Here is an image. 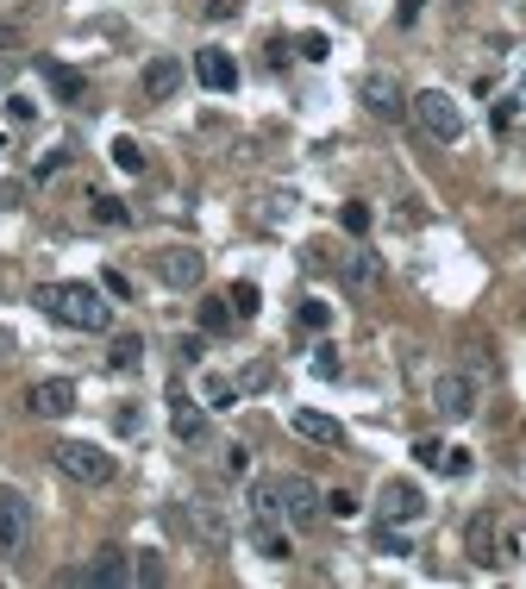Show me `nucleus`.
Segmentation results:
<instances>
[{"label":"nucleus","instance_id":"f257e3e1","mask_svg":"<svg viewBox=\"0 0 526 589\" xmlns=\"http://www.w3.org/2000/svg\"><path fill=\"white\" fill-rule=\"evenodd\" d=\"M38 308L51 314L57 326H76V333H107V301H101V289L94 282H38Z\"/></svg>","mask_w":526,"mask_h":589},{"label":"nucleus","instance_id":"f03ea898","mask_svg":"<svg viewBox=\"0 0 526 589\" xmlns=\"http://www.w3.org/2000/svg\"><path fill=\"white\" fill-rule=\"evenodd\" d=\"M408 113H414V126H420L426 138H439V145H458V138H464V107L451 101L445 88H420V94H408Z\"/></svg>","mask_w":526,"mask_h":589},{"label":"nucleus","instance_id":"7ed1b4c3","mask_svg":"<svg viewBox=\"0 0 526 589\" xmlns=\"http://www.w3.org/2000/svg\"><path fill=\"white\" fill-rule=\"evenodd\" d=\"M51 464L63 470L69 483H82V489L113 483V452H101V445H88V439H57L51 445Z\"/></svg>","mask_w":526,"mask_h":589},{"label":"nucleus","instance_id":"20e7f679","mask_svg":"<svg viewBox=\"0 0 526 589\" xmlns=\"http://www.w3.org/2000/svg\"><path fill=\"white\" fill-rule=\"evenodd\" d=\"M276 496H282V521L289 527H314L326 514V496L314 477H301V470H289V477H276Z\"/></svg>","mask_w":526,"mask_h":589},{"label":"nucleus","instance_id":"39448f33","mask_svg":"<svg viewBox=\"0 0 526 589\" xmlns=\"http://www.w3.org/2000/svg\"><path fill=\"white\" fill-rule=\"evenodd\" d=\"M182 514H188V533H195L207 552H226L232 546V521L220 514V502H213V496H188Z\"/></svg>","mask_w":526,"mask_h":589},{"label":"nucleus","instance_id":"423d86ee","mask_svg":"<svg viewBox=\"0 0 526 589\" xmlns=\"http://www.w3.org/2000/svg\"><path fill=\"white\" fill-rule=\"evenodd\" d=\"M433 414L439 420H470L476 414V376H464V370L433 376Z\"/></svg>","mask_w":526,"mask_h":589},{"label":"nucleus","instance_id":"0eeeda50","mask_svg":"<svg viewBox=\"0 0 526 589\" xmlns=\"http://www.w3.org/2000/svg\"><path fill=\"white\" fill-rule=\"evenodd\" d=\"M357 101H364L376 120H408V94H401V82L389 69H370V76L357 82Z\"/></svg>","mask_w":526,"mask_h":589},{"label":"nucleus","instance_id":"6e6552de","mask_svg":"<svg viewBox=\"0 0 526 589\" xmlns=\"http://www.w3.org/2000/svg\"><path fill=\"white\" fill-rule=\"evenodd\" d=\"M63 583H94V589H119V583H132V564L119 546H101L88 564H76V571H63Z\"/></svg>","mask_w":526,"mask_h":589},{"label":"nucleus","instance_id":"1a4fd4ad","mask_svg":"<svg viewBox=\"0 0 526 589\" xmlns=\"http://www.w3.org/2000/svg\"><path fill=\"white\" fill-rule=\"evenodd\" d=\"M26 408L38 420H63V414H76V383L69 376H44V383L26 389Z\"/></svg>","mask_w":526,"mask_h":589},{"label":"nucleus","instance_id":"9d476101","mask_svg":"<svg viewBox=\"0 0 526 589\" xmlns=\"http://www.w3.org/2000/svg\"><path fill=\"white\" fill-rule=\"evenodd\" d=\"M26 527H32V508L19 489H0V558H19L26 546Z\"/></svg>","mask_w":526,"mask_h":589},{"label":"nucleus","instance_id":"9b49d317","mask_svg":"<svg viewBox=\"0 0 526 589\" xmlns=\"http://www.w3.org/2000/svg\"><path fill=\"white\" fill-rule=\"evenodd\" d=\"M157 276L170 282V289H195V282L207 276V257L188 251V245H170V251H157Z\"/></svg>","mask_w":526,"mask_h":589},{"label":"nucleus","instance_id":"f8f14e48","mask_svg":"<svg viewBox=\"0 0 526 589\" xmlns=\"http://www.w3.org/2000/svg\"><path fill=\"white\" fill-rule=\"evenodd\" d=\"M426 514V496H420V483H382V521L389 527H408Z\"/></svg>","mask_w":526,"mask_h":589},{"label":"nucleus","instance_id":"ddd939ff","mask_svg":"<svg viewBox=\"0 0 526 589\" xmlns=\"http://www.w3.org/2000/svg\"><path fill=\"white\" fill-rule=\"evenodd\" d=\"M176 88H182V57H151L145 76H138V94H145V101H176Z\"/></svg>","mask_w":526,"mask_h":589},{"label":"nucleus","instance_id":"4468645a","mask_svg":"<svg viewBox=\"0 0 526 589\" xmlns=\"http://www.w3.org/2000/svg\"><path fill=\"white\" fill-rule=\"evenodd\" d=\"M170 427H176L182 445H201V439L213 433V420H207V408H195V402H188V395L176 389V395H170Z\"/></svg>","mask_w":526,"mask_h":589},{"label":"nucleus","instance_id":"2eb2a0df","mask_svg":"<svg viewBox=\"0 0 526 589\" xmlns=\"http://www.w3.org/2000/svg\"><path fill=\"white\" fill-rule=\"evenodd\" d=\"M339 276H345V289L364 295V289H376V282H382V257L357 245V251H345V257H339Z\"/></svg>","mask_w":526,"mask_h":589},{"label":"nucleus","instance_id":"dca6fc26","mask_svg":"<svg viewBox=\"0 0 526 589\" xmlns=\"http://www.w3.org/2000/svg\"><path fill=\"white\" fill-rule=\"evenodd\" d=\"M195 76L213 88V94H232L238 88V63L226 51H195Z\"/></svg>","mask_w":526,"mask_h":589},{"label":"nucleus","instance_id":"f3484780","mask_svg":"<svg viewBox=\"0 0 526 589\" xmlns=\"http://www.w3.org/2000/svg\"><path fill=\"white\" fill-rule=\"evenodd\" d=\"M289 420H295V433L314 439V445H345V427H339L332 414H320V408H295Z\"/></svg>","mask_w":526,"mask_h":589},{"label":"nucleus","instance_id":"a211bd4d","mask_svg":"<svg viewBox=\"0 0 526 589\" xmlns=\"http://www.w3.org/2000/svg\"><path fill=\"white\" fill-rule=\"evenodd\" d=\"M251 546H257V558H270V564L295 558V546H289V533H282V521H257V527H251Z\"/></svg>","mask_w":526,"mask_h":589},{"label":"nucleus","instance_id":"6ab92c4d","mask_svg":"<svg viewBox=\"0 0 526 589\" xmlns=\"http://www.w3.org/2000/svg\"><path fill=\"white\" fill-rule=\"evenodd\" d=\"M470 558L476 564H495L501 552H495V521H489V514H476V521H470Z\"/></svg>","mask_w":526,"mask_h":589},{"label":"nucleus","instance_id":"aec40b11","mask_svg":"<svg viewBox=\"0 0 526 589\" xmlns=\"http://www.w3.org/2000/svg\"><path fill=\"white\" fill-rule=\"evenodd\" d=\"M107 364H113V370H138V364H145V339H138V333H119L113 351H107Z\"/></svg>","mask_w":526,"mask_h":589},{"label":"nucleus","instance_id":"412c9836","mask_svg":"<svg viewBox=\"0 0 526 589\" xmlns=\"http://www.w3.org/2000/svg\"><path fill=\"white\" fill-rule=\"evenodd\" d=\"M88 214L101 220V226H126V220H132V207H126V201H113V195H88Z\"/></svg>","mask_w":526,"mask_h":589},{"label":"nucleus","instance_id":"4be33fe9","mask_svg":"<svg viewBox=\"0 0 526 589\" xmlns=\"http://www.w3.org/2000/svg\"><path fill=\"white\" fill-rule=\"evenodd\" d=\"M251 514H257V521H282V496H276V483H257V489H251Z\"/></svg>","mask_w":526,"mask_h":589},{"label":"nucleus","instance_id":"5701e85b","mask_svg":"<svg viewBox=\"0 0 526 589\" xmlns=\"http://www.w3.org/2000/svg\"><path fill=\"white\" fill-rule=\"evenodd\" d=\"M226 301H232V314H238V320H257V308H263V295H257V282H238V289H232Z\"/></svg>","mask_w":526,"mask_h":589},{"label":"nucleus","instance_id":"b1692460","mask_svg":"<svg viewBox=\"0 0 526 589\" xmlns=\"http://www.w3.org/2000/svg\"><path fill=\"white\" fill-rule=\"evenodd\" d=\"M113 163H119L126 176H138V170H145V151H138V138H113Z\"/></svg>","mask_w":526,"mask_h":589},{"label":"nucleus","instance_id":"393cba45","mask_svg":"<svg viewBox=\"0 0 526 589\" xmlns=\"http://www.w3.org/2000/svg\"><path fill=\"white\" fill-rule=\"evenodd\" d=\"M44 76H51V88L63 94V101H82V76H76V69H63V63H51V69H44Z\"/></svg>","mask_w":526,"mask_h":589},{"label":"nucleus","instance_id":"a878e982","mask_svg":"<svg viewBox=\"0 0 526 589\" xmlns=\"http://www.w3.org/2000/svg\"><path fill=\"white\" fill-rule=\"evenodd\" d=\"M238 402V383L232 376H207V408H232Z\"/></svg>","mask_w":526,"mask_h":589},{"label":"nucleus","instance_id":"bb28decb","mask_svg":"<svg viewBox=\"0 0 526 589\" xmlns=\"http://www.w3.org/2000/svg\"><path fill=\"white\" fill-rule=\"evenodd\" d=\"M339 220H345V232H351V239H364V232H370V207H364V201H351Z\"/></svg>","mask_w":526,"mask_h":589},{"label":"nucleus","instance_id":"cd10ccee","mask_svg":"<svg viewBox=\"0 0 526 589\" xmlns=\"http://www.w3.org/2000/svg\"><path fill=\"white\" fill-rule=\"evenodd\" d=\"M326 514H332V521H351V514H357V496H351V489H332V496H326Z\"/></svg>","mask_w":526,"mask_h":589},{"label":"nucleus","instance_id":"c85d7f7f","mask_svg":"<svg viewBox=\"0 0 526 589\" xmlns=\"http://www.w3.org/2000/svg\"><path fill=\"white\" fill-rule=\"evenodd\" d=\"M201 326H207V333H220V326H232V308H226V301H207V308H201Z\"/></svg>","mask_w":526,"mask_h":589},{"label":"nucleus","instance_id":"c756f323","mask_svg":"<svg viewBox=\"0 0 526 589\" xmlns=\"http://www.w3.org/2000/svg\"><path fill=\"white\" fill-rule=\"evenodd\" d=\"M414 458H420L426 470H445V445H439V439H420V445H414Z\"/></svg>","mask_w":526,"mask_h":589},{"label":"nucleus","instance_id":"7c9ffc66","mask_svg":"<svg viewBox=\"0 0 526 589\" xmlns=\"http://www.w3.org/2000/svg\"><path fill=\"white\" fill-rule=\"evenodd\" d=\"M138 583H163V577H170V571H163V558L157 552H145V558H138V571H132Z\"/></svg>","mask_w":526,"mask_h":589},{"label":"nucleus","instance_id":"2f4dec72","mask_svg":"<svg viewBox=\"0 0 526 589\" xmlns=\"http://www.w3.org/2000/svg\"><path fill=\"white\" fill-rule=\"evenodd\" d=\"M226 477H245V470H251V452H245V445H226Z\"/></svg>","mask_w":526,"mask_h":589},{"label":"nucleus","instance_id":"473e14b6","mask_svg":"<svg viewBox=\"0 0 526 589\" xmlns=\"http://www.w3.org/2000/svg\"><path fill=\"white\" fill-rule=\"evenodd\" d=\"M376 552H395V558H401V552H408V539H401L389 521H382V533H376Z\"/></svg>","mask_w":526,"mask_h":589},{"label":"nucleus","instance_id":"72a5a7b5","mask_svg":"<svg viewBox=\"0 0 526 589\" xmlns=\"http://www.w3.org/2000/svg\"><path fill=\"white\" fill-rule=\"evenodd\" d=\"M326 320H332V314H326V301H301V326H314V333H320Z\"/></svg>","mask_w":526,"mask_h":589},{"label":"nucleus","instance_id":"f704fd0d","mask_svg":"<svg viewBox=\"0 0 526 589\" xmlns=\"http://www.w3.org/2000/svg\"><path fill=\"white\" fill-rule=\"evenodd\" d=\"M470 470V452H458V445H445V477H464Z\"/></svg>","mask_w":526,"mask_h":589},{"label":"nucleus","instance_id":"c9c22d12","mask_svg":"<svg viewBox=\"0 0 526 589\" xmlns=\"http://www.w3.org/2000/svg\"><path fill=\"white\" fill-rule=\"evenodd\" d=\"M301 57H307V63H320V57H326V38H320V32H307V38H301Z\"/></svg>","mask_w":526,"mask_h":589},{"label":"nucleus","instance_id":"e433bc0d","mask_svg":"<svg viewBox=\"0 0 526 589\" xmlns=\"http://www.w3.org/2000/svg\"><path fill=\"white\" fill-rule=\"evenodd\" d=\"M238 13V0H207V19H232Z\"/></svg>","mask_w":526,"mask_h":589},{"label":"nucleus","instance_id":"4c0bfd02","mask_svg":"<svg viewBox=\"0 0 526 589\" xmlns=\"http://www.w3.org/2000/svg\"><path fill=\"white\" fill-rule=\"evenodd\" d=\"M7 351H13V333H7V326H0V358H7Z\"/></svg>","mask_w":526,"mask_h":589},{"label":"nucleus","instance_id":"58836bf2","mask_svg":"<svg viewBox=\"0 0 526 589\" xmlns=\"http://www.w3.org/2000/svg\"><path fill=\"white\" fill-rule=\"evenodd\" d=\"M7 82H13V69H7V63H0V88H7Z\"/></svg>","mask_w":526,"mask_h":589},{"label":"nucleus","instance_id":"ea45409f","mask_svg":"<svg viewBox=\"0 0 526 589\" xmlns=\"http://www.w3.org/2000/svg\"><path fill=\"white\" fill-rule=\"evenodd\" d=\"M520 101H526V82H520Z\"/></svg>","mask_w":526,"mask_h":589},{"label":"nucleus","instance_id":"a19ab883","mask_svg":"<svg viewBox=\"0 0 526 589\" xmlns=\"http://www.w3.org/2000/svg\"><path fill=\"white\" fill-rule=\"evenodd\" d=\"M0 151H7V138H0Z\"/></svg>","mask_w":526,"mask_h":589},{"label":"nucleus","instance_id":"79ce46f5","mask_svg":"<svg viewBox=\"0 0 526 589\" xmlns=\"http://www.w3.org/2000/svg\"><path fill=\"white\" fill-rule=\"evenodd\" d=\"M451 7H464V0H451Z\"/></svg>","mask_w":526,"mask_h":589}]
</instances>
